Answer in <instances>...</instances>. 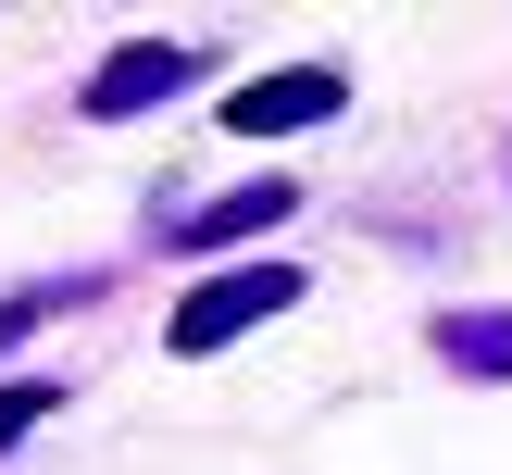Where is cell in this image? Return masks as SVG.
<instances>
[{
	"label": "cell",
	"instance_id": "cell-1",
	"mask_svg": "<svg viewBox=\"0 0 512 475\" xmlns=\"http://www.w3.org/2000/svg\"><path fill=\"white\" fill-rule=\"evenodd\" d=\"M288 300H300V275H288V263H238V275H213V288H188V300H175V325H163V338H175V363H213L225 338H250V325H263V313H288Z\"/></svg>",
	"mask_w": 512,
	"mask_h": 475
},
{
	"label": "cell",
	"instance_id": "cell-2",
	"mask_svg": "<svg viewBox=\"0 0 512 475\" xmlns=\"http://www.w3.org/2000/svg\"><path fill=\"white\" fill-rule=\"evenodd\" d=\"M338 100H350L338 63H288V75H250V88L225 100V125H238V138H288V125H325Z\"/></svg>",
	"mask_w": 512,
	"mask_h": 475
},
{
	"label": "cell",
	"instance_id": "cell-3",
	"mask_svg": "<svg viewBox=\"0 0 512 475\" xmlns=\"http://www.w3.org/2000/svg\"><path fill=\"white\" fill-rule=\"evenodd\" d=\"M200 75V50H175V38H138V50H113V63L88 75V113L100 125H125V113H150V100H175Z\"/></svg>",
	"mask_w": 512,
	"mask_h": 475
},
{
	"label": "cell",
	"instance_id": "cell-4",
	"mask_svg": "<svg viewBox=\"0 0 512 475\" xmlns=\"http://www.w3.org/2000/svg\"><path fill=\"white\" fill-rule=\"evenodd\" d=\"M275 213H288V188H275V175H263V188H238V200H213V213H188V225H163V238H175V250H238L250 225H275Z\"/></svg>",
	"mask_w": 512,
	"mask_h": 475
},
{
	"label": "cell",
	"instance_id": "cell-5",
	"mask_svg": "<svg viewBox=\"0 0 512 475\" xmlns=\"http://www.w3.org/2000/svg\"><path fill=\"white\" fill-rule=\"evenodd\" d=\"M438 350H450V375H512V313H450Z\"/></svg>",
	"mask_w": 512,
	"mask_h": 475
},
{
	"label": "cell",
	"instance_id": "cell-6",
	"mask_svg": "<svg viewBox=\"0 0 512 475\" xmlns=\"http://www.w3.org/2000/svg\"><path fill=\"white\" fill-rule=\"evenodd\" d=\"M50 400H63V388H38V375H25V388H0V450H13L25 425H50Z\"/></svg>",
	"mask_w": 512,
	"mask_h": 475
}]
</instances>
